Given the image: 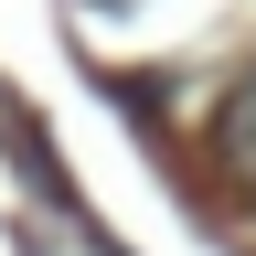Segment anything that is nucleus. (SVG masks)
<instances>
[{
	"mask_svg": "<svg viewBox=\"0 0 256 256\" xmlns=\"http://www.w3.org/2000/svg\"><path fill=\"white\" fill-rule=\"evenodd\" d=\"M214 160L235 192H256V75H235V96L214 107Z\"/></svg>",
	"mask_w": 256,
	"mask_h": 256,
	"instance_id": "obj_1",
	"label": "nucleus"
}]
</instances>
